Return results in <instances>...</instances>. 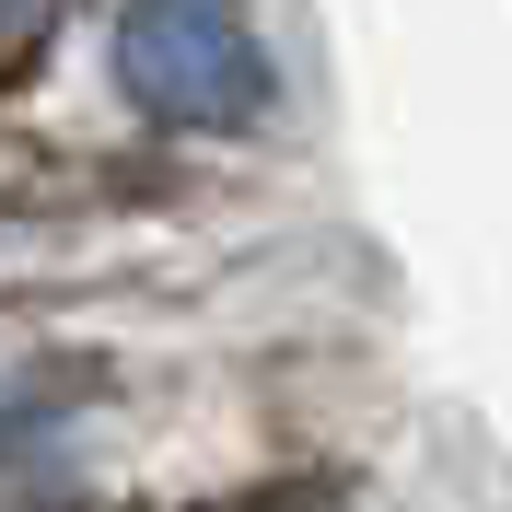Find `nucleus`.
I'll list each match as a JSON object with an SVG mask.
<instances>
[{"label":"nucleus","instance_id":"f257e3e1","mask_svg":"<svg viewBox=\"0 0 512 512\" xmlns=\"http://www.w3.org/2000/svg\"><path fill=\"white\" fill-rule=\"evenodd\" d=\"M105 70L152 140H210L245 152L291 105V59L268 0H117L105 12Z\"/></svg>","mask_w":512,"mask_h":512},{"label":"nucleus","instance_id":"f03ea898","mask_svg":"<svg viewBox=\"0 0 512 512\" xmlns=\"http://www.w3.org/2000/svg\"><path fill=\"white\" fill-rule=\"evenodd\" d=\"M24 24H47V0H0V35H24Z\"/></svg>","mask_w":512,"mask_h":512}]
</instances>
